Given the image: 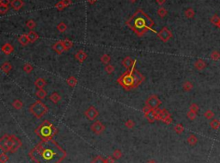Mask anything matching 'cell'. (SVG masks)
I'll return each mask as SVG.
<instances>
[{"label":"cell","mask_w":220,"mask_h":163,"mask_svg":"<svg viewBox=\"0 0 220 163\" xmlns=\"http://www.w3.org/2000/svg\"><path fill=\"white\" fill-rule=\"evenodd\" d=\"M130 1H131L132 3H134V2H136V0H130Z\"/></svg>","instance_id":"58"},{"label":"cell","mask_w":220,"mask_h":163,"mask_svg":"<svg viewBox=\"0 0 220 163\" xmlns=\"http://www.w3.org/2000/svg\"><path fill=\"white\" fill-rule=\"evenodd\" d=\"M166 0H157V3L159 5H163L165 3Z\"/></svg>","instance_id":"54"},{"label":"cell","mask_w":220,"mask_h":163,"mask_svg":"<svg viewBox=\"0 0 220 163\" xmlns=\"http://www.w3.org/2000/svg\"><path fill=\"white\" fill-rule=\"evenodd\" d=\"M50 100L53 103V104H58L60 100H61V97L60 96V94H58L57 92H53V94L50 95L49 97Z\"/></svg>","instance_id":"21"},{"label":"cell","mask_w":220,"mask_h":163,"mask_svg":"<svg viewBox=\"0 0 220 163\" xmlns=\"http://www.w3.org/2000/svg\"><path fill=\"white\" fill-rule=\"evenodd\" d=\"M198 142V139L197 137L194 136V135H191L189 136L188 138V143L190 145H195Z\"/></svg>","instance_id":"29"},{"label":"cell","mask_w":220,"mask_h":163,"mask_svg":"<svg viewBox=\"0 0 220 163\" xmlns=\"http://www.w3.org/2000/svg\"><path fill=\"white\" fill-rule=\"evenodd\" d=\"M194 67H195L198 70L204 69L205 67V62L203 60H198V61L194 63Z\"/></svg>","instance_id":"26"},{"label":"cell","mask_w":220,"mask_h":163,"mask_svg":"<svg viewBox=\"0 0 220 163\" xmlns=\"http://www.w3.org/2000/svg\"><path fill=\"white\" fill-rule=\"evenodd\" d=\"M114 157H109V158H107L106 160H105V162L106 163H114Z\"/></svg>","instance_id":"53"},{"label":"cell","mask_w":220,"mask_h":163,"mask_svg":"<svg viewBox=\"0 0 220 163\" xmlns=\"http://www.w3.org/2000/svg\"><path fill=\"white\" fill-rule=\"evenodd\" d=\"M132 73H133V76H134V79H135V88H137L144 81V77L135 68H132Z\"/></svg>","instance_id":"11"},{"label":"cell","mask_w":220,"mask_h":163,"mask_svg":"<svg viewBox=\"0 0 220 163\" xmlns=\"http://www.w3.org/2000/svg\"><path fill=\"white\" fill-rule=\"evenodd\" d=\"M190 110H191V111H193V112L197 113V112L199 111V107H198V105L195 104H193L191 106H190Z\"/></svg>","instance_id":"49"},{"label":"cell","mask_w":220,"mask_h":163,"mask_svg":"<svg viewBox=\"0 0 220 163\" xmlns=\"http://www.w3.org/2000/svg\"><path fill=\"white\" fill-rule=\"evenodd\" d=\"M135 64H136V61L132 59L131 57H126L122 61V65L126 68L127 70L135 68Z\"/></svg>","instance_id":"12"},{"label":"cell","mask_w":220,"mask_h":163,"mask_svg":"<svg viewBox=\"0 0 220 163\" xmlns=\"http://www.w3.org/2000/svg\"><path fill=\"white\" fill-rule=\"evenodd\" d=\"M34 69V67L32 66L31 64L29 63H26L24 66H23V70L27 73V74H30L32 71Z\"/></svg>","instance_id":"36"},{"label":"cell","mask_w":220,"mask_h":163,"mask_svg":"<svg viewBox=\"0 0 220 163\" xmlns=\"http://www.w3.org/2000/svg\"><path fill=\"white\" fill-rule=\"evenodd\" d=\"M219 21H220V18L217 15H214L212 17V18H211V22H212V23H213V24H214V25H216V26L219 24Z\"/></svg>","instance_id":"43"},{"label":"cell","mask_w":220,"mask_h":163,"mask_svg":"<svg viewBox=\"0 0 220 163\" xmlns=\"http://www.w3.org/2000/svg\"><path fill=\"white\" fill-rule=\"evenodd\" d=\"M46 84H47V82L43 78H38L34 82L35 86L39 89H43V87L46 86Z\"/></svg>","instance_id":"19"},{"label":"cell","mask_w":220,"mask_h":163,"mask_svg":"<svg viewBox=\"0 0 220 163\" xmlns=\"http://www.w3.org/2000/svg\"><path fill=\"white\" fill-rule=\"evenodd\" d=\"M126 25L138 36L141 37L148 31L152 30L154 21L142 10H138L126 21Z\"/></svg>","instance_id":"2"},{"label":"cell","mask_w":220,"mask_h":163,"mask_svg":"<svg viewBox=\"0 0 220 163\" xmlns=\"http://www.w3.org/2000/svg\"><path fill=\"white\" fill-rule=\"evenodd\" d=\"M157 14H158V15H159L160 17L163 18V17H165V16L167 15V14H168V11H167V10H165L164 8L161 7L160 9H158V10H157Z\"/></svg>","instance_id":"34"},{"label":"cell","mask_w":220,"mask_h":163,"mask_svg":"<svg viewBox=\"0 0 220 163\" xmlns=\"http://www.w3.org/2000/svg\"><path fill=\"white\" fill-rule=\"evenodd\" d=\"M211 57L213 60H218L220 57V54L217 51H213L211 55Z\"/></svg>","instance_id":"50"},{"label":"cell","mask_w":220,"mask_h":163,"mask_svg":"<svg viewBox=\"0 0 220 163\" xmlns=\"http://www.w3.org/2000/svg\"><path fill=\"white\" fill-rule=\"evenodd\" d=\"M12 144H13V138L12 136H8V135H4L1 137L0 139V148L2 149L3 152H8L11 151L12 148Z\"/></svg>","instance_id":"6"},{"label":"cell","mask_w":220,"mask_h":163,"mask_svg":"<svg viewBox=\"0 0 220 163\" xmlns=\"http://www.w3.org/2000/svg\"><path fill=\"white\" fill-rule=\"evenodd\" d=\"M75 58L78 60L79 62H83V61H84L85 59L87 58V54H86V52H84L83 50H78V51L77 52V54L75 55Z\"/></svg>","instance_id":"18"},{"label":"cell","mask_w":220,"mask_h":163,"mask_svg":"<svg viewBox=\"0 0 220 163\" xmlns=\"http://www.w3.org/2000/svg\"><path fill=\"white\" fill-rule=\"evenodd\" d=\"M32 160L36 163H60L66 154L53 140L42 141L29 153Z\"/></svg>","instance_id":"1"},{"label":"cell","mask_w":220,"mask_h":163,"mask_svg":"<svg viewBox=\"0 0 220 163\" xmlns=\"http://www.w3.org/2000/svg\"><path fill=\"white\" fill-rule=\"evenodd\" d=\"M125 126H126V128H128V129H132L135 126V122L133 120H132V119H128L125 123Z\"/></svg>","instance_id":"40"},{"label":"cell","mask_w":220,"mask_h":163,"mask_svg":"<svg viewBox=\"0 0 220 163\" xmlns=\"http://www.w3.org/2000/svg\"><path fill=\"white\" fill-rule=\"evenodd\" d=\"M98 115H99L98 110L95 107H93V106L90 107L85 111V116L89 119L90 120H94V119H95L98 117Z\"/></svg>","instance_id":"10"},{"label":"cell","mask_w":220,"mask_h":163,"mask_svg":"<svg viewBox=\"0 0 220 163\" xmlns=\"http://www.w3.org/2000/svg\"><path fill=\"white\" fill-rule=\"evenodd\" d=\"M29 111L34 117L40 119L44 116L48 112V108L41 101L38 100L29 107Z\"/></svg>","instance_id":"5"},{"label":"cell","mask_w":220,"mask_h":163,"mask_svg":"<svg viewBox=\"0 0 220 163\" xmlns=\"http://www.w3.org/2000/svg\"><path fill=\"white\" fill-rule=\"evenodd\" d=\"M210 126H212V128L217 130V129L220 126L219 120H218V119H213V120H212L211 123H210Z\"/></svg>","instance_id":"35"},{"label":"cell","mask_w":220,"mask_h":163,"mask_svg":"<svg viewBox=\"0 0 220 163\" xmlns=\"http://www.w3.org/2000/svg\"><path fill=\"white\" fill-rule=\"evenodd\" d=\"M110 61H111V58H110V57L108 54H104V55H102V57H101V61H102L103 64L109 65L110 63Z\"/></svg>","instance_id":"28"},{"label":"cell","mask_w":220,"mask_h":163,"mask_svg":"<svg viewBox=\"0 0 220 163\" xmlns=\"http://www.w3.org/2000/svg\"><path fill=\"white\" fill-rule=\"evenodd\" d=\"M122 156V152L120 150V149H116L114 150V152L113 153V157L115 159V160H118L120 158H121Z\"/></svg>","instance_id":"38"},{"label":"cell","mask_w":220,"mask_h":163,"mask_svg":"<svg viewBox=\"0 0 220 163\" xmlns=\"http://www.w3.org/2000/svg\"><path fill=\"white\" fill-rule=\"evenodd\" d=\"M18 41H19V43L21 45H23V46H26L27 45H29V43H30L27 34H22V36H20L19 39H18Z\"/></svg>","instance_id":"20"},{"label":"cell","mask_w":220,"mask_h":163,"mask_svg":"<svg viewBox=\"0 0 220 163\" xmlns=\"http://www.w3.org/2000/svg\"><path fill=\"white\" fill-rule=\"evenodd\" d=\"M62 2H63L64 5L65 6V7H68L71 3V0H61Z\"/></svg>","instance_id":"52"},{"label":"cell","mask_w":220,"mask_h":163,"mask_svg":"<svg viewBox=\"0 0 220 163\" xmlns=\"http://www.w3.org/2000/svg\"><path fill=\"white\" fill-rule=\"evenodd\" d=\"M90 129H91V131H92L93 133L99 135V134H101L102 133L104 132V130H105V126H104L101 121L96 120V121H95L94 123L90 126Z\"/></svg>","instance_id":"9"},{"label":"cell","mask_w":220,"mask_h":163,"mask_svg":"<svg viewBox=\"0 0 220 163\" xmlns=\"http://www.w3.org/2000/svg\"><path fill=\"white\" fill-rule=\"evenodd\" d=\"M35 95H36V97H37L39 99L42 100V99H44V98L47 97V91L44 89H39L36 91Z\"/></svg>","instance_id":"25"},{"label":"cell","mask_w":220,"mask_h":163,"mask_svg":"<svg viewBox=\"0 0 220 163\" xmlns=\"http://www.w3.org/2000/svg\"><path fill=\"white\" fill-rule=\"evenodd\" d=\"M157 37L164 43L168 42L172 38V32L168 29L167 28H163L162 30L157 33Z\"/></svg>","instance_id":"8"},{"label":"cell","mask_w":220,"mask_h":163,"mask_svg":"<svg viewBox=\"0 0 220 163\" xmlns=\"http://www.w3.org/2000/svg\"><path fill=\"white\" fill-rule=\"evenodd\" d=\"M12 106L14 107V108H16V109H17V110H19V109H21V108H22L23 104H22V102L21 100L16 99V100H15V101L13 102Z\"/></svg>","instance_id":"30"},{"label":"cell","mask_w":220,"mask_h":163,"mask_svg":"<svg viewBox=\"0 0 220 163\" xmlns=\"http://www.w3.org/2000/svg\"><path fill=\"white\" fill-rule=\"evenodd\" d=\"M63 44H64V48H65V50H68L71 49V48H72V46H73V43H72V41H71V40H70V39H65L64 40H63Z\"/></svg>","instance_id":"27"},{"label":"cell","mask_w":220,"mask_h":163,"mask_svg":"<svg viewBox=\"0 0 220 163\" xmlns=\"http://www.w3.org/2000/svg\"><path fill=\"white\" fill-rule=\"evenodd\" d=\"M9 10V6H4V5H0V13L2 15L5 14Z\"/></svg>","instance_id":"48"},{"label":"cell","mask_w":220,"mask_h":163,"mask_svg":"<svg viewBox=\"0 0 220 163\" xmlns=\"http://www.w3.org/2000/svg\"><path fill=\"white\" fill-rule=\"evenodd\" d=\"M90 163H106V162L102 156H96L92 160V162Z\"/></svg>","instance_id":"41"},{"label":"cell","mask_w":220,"mask_h":163,"mask_svg":"<svg viewBox=\"0 0 220 163\" xmlns=\"http://www.w3.org/2000/svg\"><path fill=\"white\" fill-rule=\"evenodd\" d=\"M23 5H24V2L22 0H12L11 2V6L16 11H18L19 10H21L23 7Z\"/></svg>","instance_id":"13"},{"label":"cell","mask_w":220,"mask_h":163,"mask_svg":"<svg viewBox=\"0 0 220 163\" xmlns=\"http://www.w3.org/2000/svg\"><path fill=\"white\" fill-rule=\"evenodd\" d=\"M188 118L189 119H191V120H193L194 119L196 118V116H197V113H195V112H193V111H191V110H189V112L188 113Z\"/></svg>","instance_id":"44"},{"label":"cell","mask_w":220,"mask_h":163,"mask_svg":"<svg viewBox=\"0 0 220 163\" xmlns=\"http://www.w3.org/2000/svg\"><path fill=\"white\" fill-rule=\"evenodd\" d=\"M148 163H156V162H154V161H150Z\"/></svg>","instance_id":"56"},{"label":"cell","mask_w":220,"mask_h":163,"mask_svg":"<svg viewBox=\"0 0 220 163\" xmlns=\"http://www.w3.org/2000/svg\"><path fill=\"white\" fill-rule=\"evenodd\" d=\"M146 105L149 106L151 109H157L158 107L161 105V100L157 97L156 95L150 96L146 100Z\"/></svg>","instance_id":"7"},{"label":"cell","mask_w":220,"mask_h":163,"mask_svg":"<svg viewBox=\"0 0 220 163\" xmlns=\"http://www.w3.org/2000/svg\"><path fill=\"white\" fill-rule=\"evenodd\" d=\"M96 1H97V0H87V2H88L90 4H94Z\"/></svg>","instance_id":"55"},{"label":"cell","mask_w":220,"mask_h":163,"mask_svg":"<svg viewBox=\"0 0 220 163\" xmlns=\"http://www.w3.org/2000/svg\"><path fill=\"white\" fill-rule=\"evenodd\" d=\"M217 26L219 27V29H220V21H219V24H218Z\"/></svg>","instance_id":"57"},{"label":"cell","mask_w":220,"mask_h":163,"mask_svg":"<svg viewBox=\"0 0 220 163\" xmlns=\"http://www.w3.org/2000/svg\"><path fill=\"white\" fill-rule=\"evenodd\" d=\"M193 85H192V83L191 82H189V81H186V82H184V84H183V89L184 90H186V91H188V90H191L193 89Z\"/></svg>","instance_id":"39"},{"label":"cell","mask_w":220,"mask_h":163,"mask_svg":"<svg viewBox=\"0 0 220 163\" xmlns=\"http://www.w3.org/2000/svg\"><path fill=\"white\" fill-rule=\"evenodd\" d=\"M8 156L5 155V153L4 152H3L1 155H0V161H1V162L2 163H5L7 161H8Z\"/></svg>","instance_id":"47"},{"label":"cell","mask_w":220,"mask_h":163,"mask_svg":"<svg viewBox=\"0 0 220 163\" xmlns=\"http://www.w3.org/2000/svg\"><path fill=\"white\" fill-rule=\"evenodd\" d=\"M57 29L59 30L60 32H65L66 29H67V26H66V24L64 23V22H60L59 24H58V26H57Z\"/></svg>","instance_id":"32"},{"label":"cell","mask_w":220,"mask_h":163,"mask_svg":"<svg viewBox=\"0 0 220 163\" xmlns=\"http://www.w3.org/2000/svg\"><path fill=\"white\" fill-rule=\"evenodd\" d=\"M35 132L42 139V141H49V140H52L53 137L56 133L57 130L51 122L45 120L36 129Z\"/></svg>","instance_id":"3"},{"label":"cell","mask_w":220,"mask_h":163,"mask_svg":"<svg viewBox=\"0 0 220 163\" xmlns=\"http://www.w3.org/2000/svg\"><path fill=\"white\" fill-rule=\"evenodd\" d=\"M195 15V12H194V10L192 9V8H188L186 11H185V15H186V17L187 18H193V16Z\"/></svg>","instance_id":"33"},{"label":"cell","mask_w":220,"mask_h":163,"mask_svg":"<svg viewBox=\"0 0 220 163\" xmlns=\"http://www.w3.org/2000/svg\"><path fill=\"white\" fill-rule=\"evenodd\" d=\"M10 0H0V5H4V6H8L9 4H11Z\"/></svg>","instance_id":"51"},{"label":"cell","mask_w":220,"mask_h":163,"mask_svg":"<svg viewBox=\"0 0 220 163\" xmlns=\"http://www.w3.org/2000/svg\"><path fill=\"white\" fill-rule=\"evenodd\" d=\"M146 119L151 122V123H153L156 119H157V115H156V111L155 109H151L149 112H147L146 114H144Z\"/></svg>","instance_id":"16"},{"label":"cell","mask_w":220,"mask_h":163,"mask_svg":"<svg viewBox=\"0 0 220 163\" xmlns=\"http://www.w3.org/2000/svg\"><path fill=\"white\" fill-rule=\"evenodd\" d=\"M174 132L177 134H181L183 133L184 127H183V126H182L181 124H177V125L174 127Z\"/></svg>","instance_id":"31"},{"label":"cell","mask_w":220,"mask_h":163,"mask_svg":"<svg viewBox=\"0 0 220 163\" xmlns=\"http://www.w3.org/2000/svg\"><path fill=\"white\" fill-rule=\"evenodd\" d=\"M27 35H28V37H29V39L30 43L35 42V41L39 39V35H38L34 31H30Z\"/></svg>","instance_id":"22"},{"label":"cell","mask_w":220,"mask_h":163,"mask_svg":"<svg viewBox=\"0 0 220 163\" xmlns=\"http://www.w3.org/2000/svg\"><path fill=\"white\" fill-rule=\"evenodd\" d=\"M11 69H12V66H11V64L10 62H4L1 66V70L5 74H9Z\"/></svg>","instance_id":"23"},{"label":"cell","mask_w":220,"mask_h":163,"mask_svg":"<svg viewBox=\"0 0 220 163\" xmlns=\"http://www.w3.org/2000/svg\"><path fill=\"white\" fill-rule=\"evenodd\" d=\"M114 69H115V68H114V67L113 65H111V64L106 65V67H105V71H106V72H107L109 74L114 73Z\"/></svg>","instance_id":"42"},{"label":"cell","mask_w":220,"mask_h":163,"mask_svg":"<svg viewBox=\"0 0 220 163\" xmlns=\"http://www.w3.org/2000/svg\"><path fill=\"white\" fill-rule=\"evenodd\" d=\"M117 82L126 90L135 88V79L132 73V68L128 69L122 74L117 80Z\"/></svg>","instance_id":"4"},{"label":"cell","mask_w":220,"mask_h":163,"mask_svg":"<svg viewBox=\"0 0 220 163\" xmlns=\"http://www.w3.org/2000/svg\"><path fill=\"white\" fill-rule=\"evenodd\" d=\"M26 26H27V28H29L30 30L34 29L35 27H36V23H35V21H33V20H29L27 22H26Z\"/></svg>","instance_id":"37"},{"label":"cell","mask_w":220,"mask_h":163,"mask_svg":"<svg viewBox=\"0 0 220 163\" xmlns=\"http://www.w3.org/2000/svg\"><path fill=\"white\" fill-rule=\"evenodd\" d=\"M67 84L71 86V87H75L78 85V79L74 77V76H70L67 80H66Z\"/></svg>","instance_id":"24"},{"label":"cell","mask_w":220,"mask_h":163,"mask_svg":"<svg viewBox=\"0 0 220 163\" xmlns=\"http://www.w3.org/2000/svg\"><path fill=\"white\" fill-rule=\"evenodd\" d=\"M55 7H56V9L58 10H63L65 8V6L64 5V3H63V2L62 1H60L59 3H56V5H55Z\"/></svg>","instance_id":"45"},{"label":"cell","mask_w":220,"mask_h":163,"mask_svg":"<svg viewBox=\"0 0 220 163\" xmlns=\"http://www.w3.org/2000/svg\"><path fill=\"white\" fill-rule=\"evenodd\" d=\"M12 138H13V144H12V148H11V152L13 153V152H16V150L22 146V142L15 136H12Z\"/></svg>","instance_id":"17"},{"label":"cell","mask_w":220,"mask_h":163,"mask_svg":"<svg viewBox=\"0 0 220 163\" xmlns=\"http://www.w3.org/2000/svg\"><path fill=\"white\" fill-rule=\"evenodd\" d=\"M53 49L58 53V54H62L64 51L65 50V48L64 46L63 41H58L57 43H55L53 46Z\"/></svg>","instance_id":"14"},{"label":"cell","mask_w":220,"mask_h":163,"mask_svg":"<svg viewBox=\"0 0 220 163\" xmlns=\"http://www.w3.org/2000/svg\"><path fill=\"white\" fill-rule=\"evenodd\" d=\"M1 50H2L4 54H6V55H10V54H11V53L13 52L14 47L11 45L10 43H6V44H4V45L2 46Z\"/></svg>","instance_id":"15"},{"label":"cell","mask_w":220,"mask_h":163,"mask_svg":"<svg viewBox=\"0 0 220 163\" xmlns=\"http://www.w3.org/2000/svg\"><path fill=\"white\" fill-rule=\"evenodd\" d=\"M205 117L206 119H212L213 118V116H214V114H213V112L212 111H211V110H207L205 113Z\"/></svg>","instance_id":"46"}]
</instances>
